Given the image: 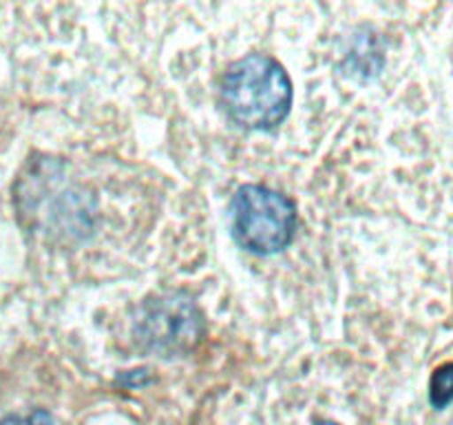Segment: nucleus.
Instances as JSON below:
<instances>
[{
    "label": "nucleus",
    "instance_id": "obj_1",
    "mask_svg": "<svg viewBox=\"0 0 453 425\" xmlns=\"http://www.w3.org/2000/svg\"><path fill=\"white\" fill-rule=\"evenodd\" d=\"M221 100L239 127L268 131L281 124L290 111L292 82L277 60L250 53L226 71Z\"/></svg>",
    "mask_w": 453,
    "mask_h": 425
},
{
    "label": "nucleus",
    "instance_id": "obj_2",
    "mask_svg": "<svg viewBox=\"0 0 453 425\" xmlns=\"http://www.w3.org/2000/svg\"><path fill=\"white\" fill-rule=\"evenodd\" d=\"M233 235L246 251L274 255L292 242L296 208L286 195L265 186H243L230 204Z\"/></svg>",
    "mask_w": 453,
    "mask_h": 425
},
{
    "label": "nucleus",
    "instance_id": "obj_3",
    "mask_svg": "<svg viewBox=\"0 0 453 425\" xmlns=\"http://www.w3.org/2000/svg\"><path fill=\"white\" fill-rule=\"evenodd\" d=\"M135 335L142 348L159 357L184 354L202 339L203 319L190 297L171 292L142 305Z\"/></svg>",
    "mask_w": 453,
    "mask_h": 425
},
{
    "label": "nucleus",
    "instance_id": "obj_4",
    "mask_svg": "<svg viewBox=\"0 0 453 425\" xmlns=\"http://www.w3.org/2000/svg\"><path fill=\"white\" fill-rule=\"evenodd\" d=\"M429 401L436 410H445L453 401V361L438 367L429 383Z\"/></svg>",
    "mask_w": 453,
    "mask_h": 425
},
{
    "label": "nucleus",
    "instance_id": "obj_5",
    "mask_svg": "<svg viewBox=\"0 0 453 425\" xmlns=\"http://www.w3.org/2000/svg\"><path fill=\"white\" fill-rule=\"evenodd\" d=\"M0 425H56V423H53V419L47 414V412L35 410L27 416H18V414L7 416V419L0 421Z\"/></svg>",
    "mask_w": 453,
    "mask_h": 425
},
{
    "label": "nucleus",
    "instance_id": "obj_6",
    "mask_svg": "<svg viewBox=\"0 0 453 425\" xmlns=\"http://www.w3.org/2000/svg\"><path fill=\"white\" fill-rule=\"evenodd\" d=\"M319 425H336V423H319Z\"/></svg>",
    "mask_w": 453,
    "mask_h": 425
}]
</instances>
